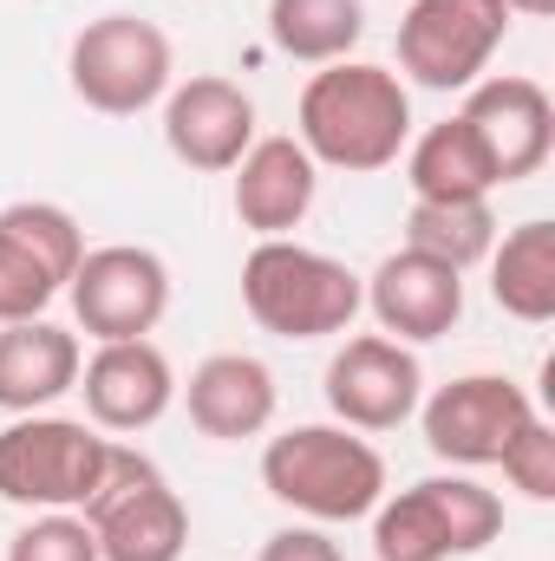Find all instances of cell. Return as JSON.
<instances>
[{
    "label": "cell",
    "mask_w": 555,
    "mask_h": 561,
    "mask_svg": "<svg viewBox=\"0 0 555 561\" xmlns=\"http://www.w3.org/2000/svg\"><path fill=\"white\" fill-rule=\"evenodd\" d=\"M294 125H301L294 138L314 163L347 170V176H373V170L399 163V150L412 144V92L393 66L333 59L301 85Z\"/></svg>",
    "instance_id": "obj_1"
},
{
    "label": "cell",
    "mask_w": 555,
    "mask_h": 561,
    "mask_svg": "<svg viewBox=\"0 0 555 561\" xmlns=\"http://www.w3.org/2000/svg\"><path fill=\"white\" fill-rule=\"evenodd\" d=\"M269 496L314 523H360L386 496V457L347 424H294L262 450Z\"/></svg>",
    "instance_id": "obj_2"
},
{
    "label": "cell",
    "mask_w": 555,
    "mask_h": 561,
    "mask_svg": "<svg viewBox=\"0 0 555 561\" xmlns=\"http://www.w3.org/2000/svg\"><path fill=\"white\" fill-rule=\"evenodd\" d=\"M242 307L275 340H327L353 327V313L366 307V280L320 249L275 236V242H256L242 262Z\"/></svg>",
    "instance_id": "obj_3"
},
{
    "label": "cell",
    "mask_w": 555,
    "mask_h": 561,
    "mask_svg": "<svg viewBox=\"0 0 555 561\" xmlns=\"http://www.w3.org/2000/svg\"><path fill=\"white\" fill-rule=\"evenodd\" d=\"M503 536L497 490L471 477H424L399 496H380L373 510V556L380 561H451L477 556Z\"/></svg>",
    "instance_id": "obj_4"
},
{
    "label": "cell",
    "mask_w": 555,
    "mask_h": 561,
    "mask_svg": "<svg viewBox=\"0 0 555 561\" xmlns=\"http://www.w3.org/2000/svg\"><path fill=\"white\" fill-rule=\"evenodd\" d=\"M177 53L170 33L144 13H99L79 26L72 53H66V79L79 92V105L105 112V118H138L170 92Z\"/></svg>",
    "instance_id": "obj_5"
},
{
    "label": "cell",
    "mask_w": 555,
    "mask_h": 561,
    "mask_svg": "<svg viewBox=\"0 0 555 561\" xmlns=\"http://www.w3.org/2000/svg\"><path fill=\"white\" fill-rule=\"evenodd\" d=\"M79 516L92 523L99 561H183V542H190L183 496L132 444H112L105 477H99V490L86 496Z\"/></svg>",
    "instance_id": "obj_6"
},
{
    "label": "cell",
    "mask_w": 555,
    "mask_h": 561,
    "mask_svg": "<svg viewBox=\"0 0 555 561\" xmlns=\"http://www.w3.org/2000/svg\"><path fill=\"white\" fill-rule=\"evenodd\" d=\"M112 457V437L86 419L26 412L0 431V503L20 510H86Z\"/></svg>",
    "instance_id": "obj_7"
},
{
    "label": "cell",
    "mask_w": 555,
    "mask_h": 561,
    "mask_svg": "<svg viewBox=\"0 0 555 561\" xmlns=\"http://www.w3.org/2000/svg\"><path fill=\"white\" fill-rule=\"evenodd\" d=\"M510 33L503 0H412L399 20V72L424 92H471Z\"/></svg>",
    "instance_id": "obj_8"
},
{
    "label": "cell",
    "mask_w": 555,
    "mask_h": 561,
    "mask_svg": "<svg viewBox=\"0 0 555 561\" xmlns=\"http://www.w3.org/2000/svg\"><path fill=\"white\" fill-rule=\"evenodd\" d=\"M86 262V229L59 203H7L0 209V327L39 320Z\"/></svg>",
    "instance_id": "obj_9"
},
{
    "label": "cell",
    "mask_w": 555,
    "mask_h": 561,
    "mask_svg": "<svg viewBox=\"0 0 555 561\" xmlns=\"http://www.w3.org/2000/svg\"><path fill=\"white\" fill-rule=\"evenodd\" d=\"M66 294L79 313V333H92L99 346L105 340H150L163 307H170V268L157 249L112 242V249H86Z\"/></svg>",
    "instance_id": "obj_10"
},
{
    "label": "cell",
    "mask_w": 555,
    "mask_h": 561,
    "mask_svg": "<svg viewBox=\"0 0 555 561\" xmlns=\"http://www.w3.org/2000/svg\"><path fill=\"white\" fill-rule=\"evenodd\" d=\"M418 419H424L431 457H444L457 470H477V463H497L503 444L536 419V399L503 373H464V379L438 386Z\"/></svg>",
    "instance_id": "obj_11"
},
{
    "label": "cell",
    "mask_w": 555,
    "mask_h": 561,
    "mask_svg": "<svg viewBox=\"0 0 555 561\" xmlns=\"http://www.w3.org/2000/svg\"><path fill=\"white\" fill-rule=\"evenodd\" d=\"M424 399V366L412 346L360 333L327 359V405L347 431H399Z\"/></svg>",
    "instance_id": "obj_12"
},
{
    "label": "cell",
    "mask_w": 555,
    "mask_h": 561,
    "mask_svg": "<svg viewBox=\"0 0 555 561\" xmlns=\"http://www.w3.org/2000/svg\"><path fill=\"white\" fill-rule=\"evenodd\" d=\"M163 144L196 176H223L256 144V99L223 72H196L163 99Z\"/></svg>",
    "instance_id": "obj_13"
},
{
    "label": "cell",
    "mask_w": 555,
    "mask_h": 561,
    "mask_svg": "<svg viewBox=\"0 0 555 561\" xmlns=\"http://www.w3.org/2000/svg\"><path fill=\"white\" fill-rule=\"evenodd\" d=\"M457 118H464V125L477 131V144L490 150L497 183L536 176V170L550 163V150H555V105H550V92H543L536 79H523V72L477 79Z\"/></svg>",
    "instance_id": "obj_14"
},
{
    "label": "cell",
    "mask_w": 555,
    "mask_h": 561,
    "mask_svg": "<svg viewBox=\"0 0 555 561\" xmlns=\"http://www.w3.org/2000/svg\"><path fill=\"white\" fill-rule=\"evenodd\" d=\"M86 392V419L99 431H118V437H138L170 412L177 399V373L163 359V346L150 340H105L86 366H79V386Z\"/></svg>",
    "instance_id": "obj_15"
},
{
    "label": "cell",
    "mask_w": 555,
    "mask_h": 561,
    "mask_svg": "<svg viewBox=\"0 0 555 561\" xmlns=\"http://www.w3.org/2000/svg\"><path fill=\"white\" fill-rule=\"evenodd\" d=\"M366 307L386 327V340L424 346V340H444L464 320V275L431 262V255H418V249H393L366 275Z\"/></svg>",
    "instance_id": "obj_16"
},
{
    "label": "cell",
    "mask_w": 555,
    "mask_h": 561,
    "mask_svg": "<svg viewBox=\"0 0 555 561\" xmlns=\"http://www.w3.org/2000/svg\"><path fill=\"white\" fill-rule=\"evenodd\" d=\"M314 196H320V163L301 150V138H256L236 163V222L262 242L301 229Z\"/></svg>",
    "instance_id": "obj_17"
},
{
    "label": "cell",
    "mask_w": 555,
    "mask_h": 561,
    "mask_svg": "<svg viewBox=\"0 0 555 561\" xmlns=\"http://www.w3.org/2000/svg\"><path fill=\"white\" fill-rule=\"evenodd\" d=\"M183 405H190V424L203 437H216V444L262 437L275 424V373L256 353H209L190 373Z\"/></svg>",
    "instance_id": "obj_18"
},
{
    "label": "cell",
    "mask_w": 555,
    "mask_h": 561,
    "mask_svg": "<svg viewBox=\"0 0 555 561\" xmlns=\"http://www.w3.org/2000/svg\"><path fill=\"white\" fill-rule=\"evenodd\" d=\"M79 333L53 327V320H13L0 327V412L26 419L53 399H66L79 386Z\"/></svg>",
    "instance_id": "obj_19"
},
{
    "label": "cell",
    "mask_w": 555,
    "mask_h": 561,
    "mask_svg": "<svg viewBox=\"0 0 555 561\" xmlns=\"http://www.w3.org/2000/svg\"><path fill=\"white\" fill-rule=\"evenodd\" d=\"M406 183H412V203H490L497 163L464 118H444L406 144Z\"/></svg>",
    "instance_id": "obj_20"
},
{
    "label": "cell",
    "mask_w": 555,
    "mask_h": 561,
    "mask_svg": "<svg viewBox=\"0 0 555 561\" xmlns=\"http://www.w3.org/2000/svg\"><path fill=\"white\" fill-rule=\"evenodd\" d=\"M490 300L530 327L555 320V222H517L490 249Z\"/></svg>",
    "instance_id": "obj_21"
},
{
    "label": "cell",
    "mask_w": 555,
    "mask_h": 561,
    "mask_svg": "<svg viewBox=\"0 0 555 561\" xmlns=\"http://www.w3.org/2000/svg\"><path fill=\"white\" fill-rule=\"evenodd\" d=\"M366 0H269V39L301 66H333L360 46Z\"/></svg>",
    "instance_id": "obj_22"
},
{
    "label": "cell",
    "mask_w": 555,
    "mask_h": 561,
    "mask_svg": "<svg viewBox=\"0 0 555 561\" xmlns=\"http://www.w3.org/2000/svg\"><path fill=\"white\" fill-rule=\"evenodd\" d=\"M406 249L464 275V268H477L497 249V216H490V203H412Z\"/></svg>",
    "instance_id": "obj_23"
},
{
    "label": "cell",
    "mask_w": 555,
    "mask_h": 561,
    "mask_svg": "<svg viewBox=\"0 0 555 561\" xmlns=\"http://www.w3.org/2000/svg\"><path fill=\"white\" fill-rule=\"evenodd\" d=\"M7 561H99V542H92V523H86V516L46 510L39 523H26V529L7 542Z\"/></svg>",
    "instance_id": "obj_24"
},
{
    "label": "cell",
    "mask_w": 555,
    "mask_h": 561,
    "mask_svg": "<svg viewBox=\"0 0 555 561\" xmlns=\"http://www.w3.org/2000/svg\"><path fill=\"white\" fill-rule=\"evenodd\" d=\"M503 477L530 496V503H555V431L550 419H530L510 444H503Z\"/></svg>",
    "instance_id": "obj_25"
},
{
    "label": "cell",
    "mask_w": 555,
    "mask_h": 561,
    "mask_svg": "<svg viewBox=\"0 0 555 561\" xmlns=\"http://www.w3.org/2000/svg\"><path fill=\"white\" fill-rule=\"evenodd\" d=\"M256 561H347V556H340V542L327 529H275Z\"/></svg>",
    "instance_id": "obj_26"
},
{
    "label": "cell",
    "mask_w": 555,
    "mask_h": 561,
    "mask_svg": "<svg viewBox=\"0 0 555 561\" xmlns=\"http://www.w3.org/2000/svg\"><path fill=\"white\" fill-rule=\"evenodd\" d=\"M510 13H523V20H550L555 13V0H503Z\"/></svg>",
    "instance_id": "obj_27"
}]
</instances>
